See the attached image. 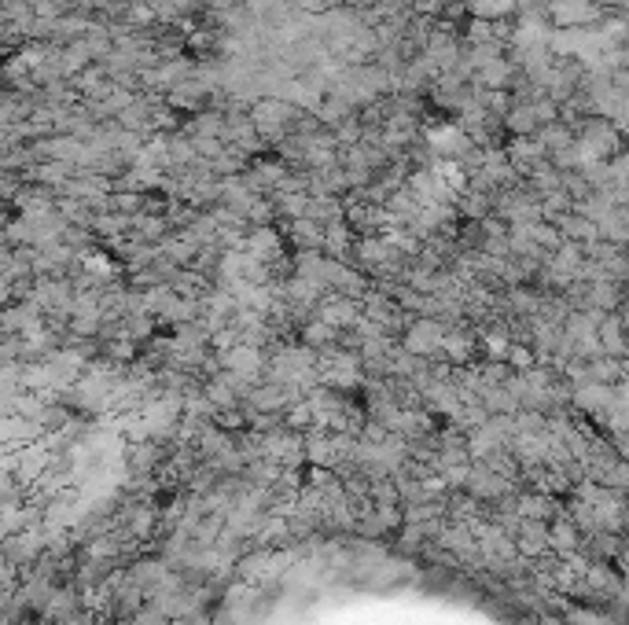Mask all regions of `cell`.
<instances>
[{
	"instance_id": "1",
	"label": "cell",
	"mask_w": 629,
	"mask_h": 625,
	"mask_svg": "<svg viewBox=\"0 0 629 625\" xmlns=\"http://www.w3.org/2000/svg\"><path fill=\"white\" fill-rule=\"evenodd\" d=\"M600 350H604V357H629L626 320H618V317L600 320Z\"/></svg>"
},
{
	"instance_id": "5",
	"label": "cell",
	"mask_w": 629,
	"mask_h": 625,
	"mask_svg": "<svg viewBox=\"0 0 629 625\" xmlns=\"http://www.w3.org/2000/svg\"><path fill=\"white\" fill-rule=\"evenodd\" d=\"M468 4H471V15H475V19H490V23H497V19L515 12L519 0H468Z\"/></svg>"
},
{
	"instance_id": "4",
	"label": "cell",
	"mask_w": 629,
	"mask_h": 625,
	"mask_svg": "<svg viewBox=\"0 0 629 625\" xmlns=\"http://www.w3.org/2000/svg\"><path fill=\"white\" fill-rule=\"evenodd\" d=\"M321 320L332 324V328H350V324H357V306L350 298H332V302L321 309Z\"/></svg>"
},
{
	"instance_id": "2",
	"label": "cell",
	"mask_w": 629,
	"mask_h": 625,
	"mask_svg": "<svg viewBox=\"0 0 629 625\" xmlns=\"http://www.w3.org/2000/svg\"><path fill=\"white\" fill-rule=\"evenodd\" d=\"M251 122L258 125V133H280V129L291 122V107L280 100H262L254 107Z\"/></svg>"
},
{
	"instance_id": "6",
	"label": "cell",
	"mask_w": 629,
	"mask_h": 625,
	"mask_svg": "<svg viewBox=\"0 0 629 625\" xmlns=\"http://www.w3.org/2000/svg\"><path fill=\"white\" fill-rule=\"evenodd\" d=\"M479 78L486 89H504V85L515 78V67L512 63H504V59H493V63H486V67L479 70Z\"/></svg>"
},
{
	"instance_id": "3",
	"label": "cell",
	"mask_w": 629,
	"mask_h": 625,
	"mask_svg": "<svg viewBox=\"0 0 629 625\" xmlns=\"http://www.w3.org/2000/svg\"><path fill=\"white\" fill-rule=\"evenodd\" d=\"M442 342H446V331L438 328L435 320H420V324H412L409 350H431V346H442Z\"/></svg>"
},
{
	"instance_id": "7",
	"label": "cell",
	"mask_w": 629,
	"mask_h": 625,
	"mask_svg": "<svg viewBox=\"0 0 629 625\" xmlns=\"http://www.w3.org/2000/svg\"><path fill=\"white\" fill-rule=\"evenodd\" d=\"M626 15H629V0H626Z\"/></svg>"
}]
</instances>
